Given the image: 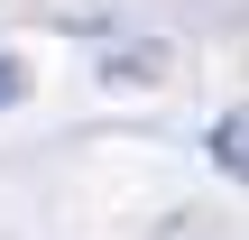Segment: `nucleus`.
Listing matches in <instances>:
<instances>
[{"mask_svg": "<svg viewBox=\"0 0 249 240\" xmlns=\"http://www.w3.org/2000/svg\"><path fill=\"white\" fill-rule=\"evenodd\" d=\"M18 92H28V83H18V65H9V55H0V111H9V102H18Z\"/></svg>", "mask_w": 249, "mask_h": 240, "instance_id": "nucleus-2", "label": "nucleus"}, {"mask_svg": "<svg viewBox=\"0 0 249 240\" xmlns=\"http://www.w3.org/2000/svg\"><path fill=\"white\" fill-rule=\"evenodd\" d=\"M213 166L249 185V111H222V120H213Z\"/></svg>", "mask_w": 249, "mask_h": 240, "instance_id": "nucleus-1", "label": "nucleus"}]
</instances>
